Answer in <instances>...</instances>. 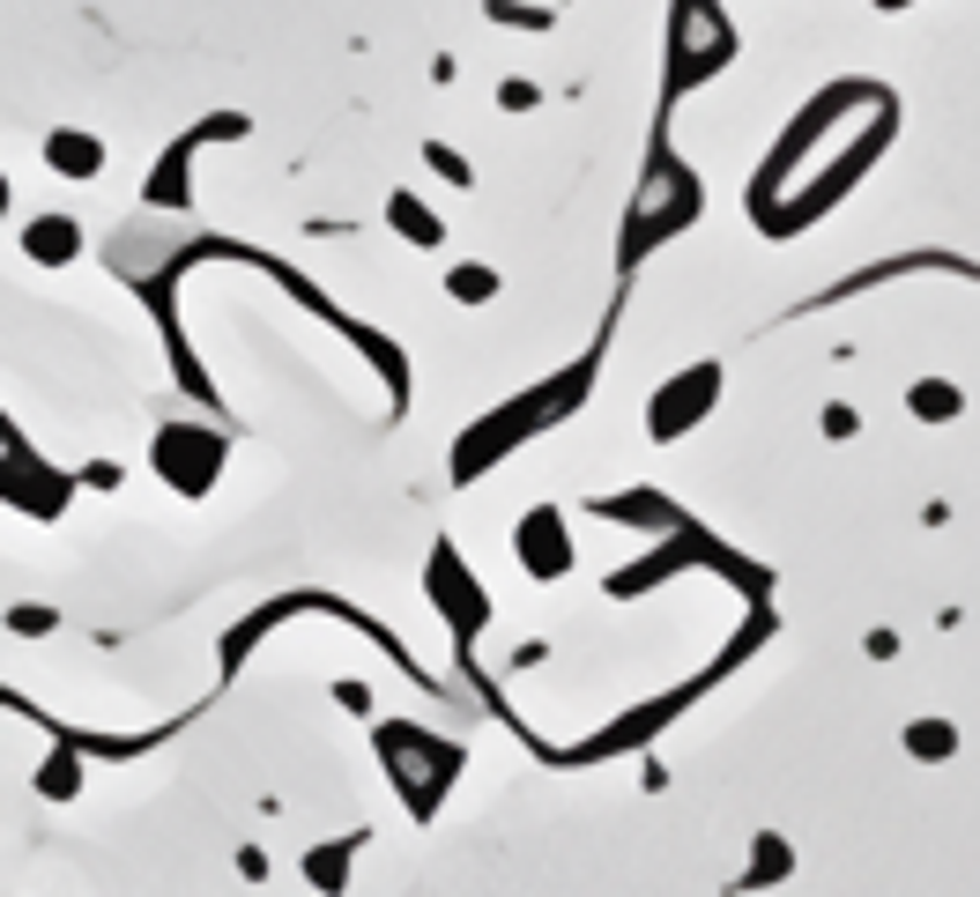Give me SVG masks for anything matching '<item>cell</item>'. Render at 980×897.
Listing matches in <instances>:
<instances>
[{
	"label": "cell",
	"mask_w": 980,
	"mask_h": 897,
	"mask_svg": "<svg viewBox=\"0 0 980 897\" xmlns=\"http://www.w3.org/2000/svg\"><path fill=\"white\" fill-rule=\"evenodd\" d=\"M342 868H349V846H320V854L305 860V875H312V890H342Z\"/></svg>",
	"instance_id": "1"
},
{
	"label": "cell",
	"mask_w": 980,
	"mask_h": 897,
	"mask_svg": "<svg viewBox=\"0 0 980 897\" xmlns=\"http://www.w3.org/2000/svg\"><path fill=\"white\" fill-rule=\"evenodd\" d=\"M30 252H38V260H67V252H75V223H38V231H30Z\"/></svg>",
	"instance_id": "2"
},
{
	"label": "cell",
	"mask_w": 980,
	"mask_h": 897,
	"mask_svg": "<svg viewBox=\"0 0 980 897\" xmlns=\"http://www.w3.org/2000/svg\"><path fill=\"white\" fill-rule=\"evenodd\" d=\"M0 201H8V194H0Z\"/></svg>",
	"instance_id": "3"
}]
</instances>
